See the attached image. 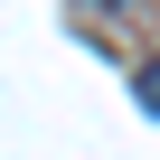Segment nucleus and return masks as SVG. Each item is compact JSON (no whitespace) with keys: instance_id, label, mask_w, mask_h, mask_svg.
I'll return each mask as SVG.
<instances>
[{"instance_id":"f257e3e1","label":"nucleus","mask_w":160,"mask_h":160,"mask_svg":"<svg viewBox=\"0 0 160 160\" xmlns=\"http://www.w3.org/2000/svg\"><path fill=\"white\" fill-rule=\"evenodd\" d=\"M94 19V38L104 47H122V28H132V0H75V28Z\"/></svg>"},{"instance_id":"f03ea898","label":"nucleus","mask_w":160,"mask_h":160,"mask_svg":"<svg viewBox=\"0 0 160 160\" xmlns=\"http://www.w3.org/2000/svg\"><path fill=\"white\" fill-rule=\"evenodd\" d=\"M141 113H160V57L141 66Z\"/></svg>"}]
</instances>
